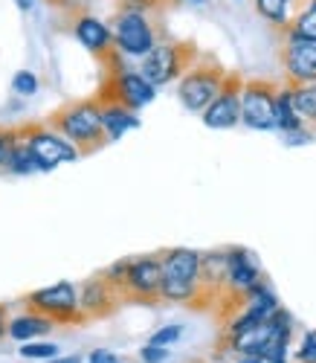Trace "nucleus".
<instances>
[{
    "label": "nucleus",
    "mask_w": 316,
    "mask_h": 363,
    "mask_svg": "<svg viewBox=\"0 0 316 363\" xmlns=\"http://www.w3.org/2000/svg\"><path fill=\"white\" fill-rule=\"evenodd\" d=\"M293 90V105L302 123L316 131V84H290Z\"/></svg>",
    "instance_id": "nucleus-21"
},
{
    "label": "nucleus",
    "mask_w": 316,
    "mask_h": 363,
    "mask_svg": "<svg viewBox=\"0 0 316 363\" xmlns=\"http://www.w3.org/2000/svg\"><path fill=\"white\" fill-rule=\"evenodd\" d=\"M235 4H238V0H235Z\"/></svg>",
    "instance_id": "nucleus-37"
},
{
    "label": "nucleus",
    "mask_w": 316,
    "mask_h": 363,
    "mask_svg": "<svg viewBox=\"0 0 316 363\" xmlns=\"http://www.w3.org/2000/svg\"><path fill=\"white\" fill-rule=\"evenodd\" d=\"M122 58H125V55H122L119 50H113V52L105 58V62H102L105 79H102V84H99L96 99H99V102H119V105L131 108V111H140V108H145V105L154 102L157 87H154L140 70L125 67Z\"/></svg>",
    "instance_id": "nucleus-3"
},
{
    "label": "nucleus",
    "mask_w": 316,
    "mask_h": 363,
    "mask_svg": "<svg viewBox=\"0 0 316 363\" xmlns=\"http://www.w3.org/2000/svg\"><path fill=\"white\" fill-rule=\"evenodd\" d=\"M50 363H81V357H79V354H67V357H55V360H50Z\"/></svg>",
    "instance_id": "nucleus-35"
},
{
    "label": "nucleus",
    "mask_w": 316,
    "mask_h": 363,
    "mask_svg": "<svg viewBox=\"0 0 316 363\" xmlns=\"http://www.w3.org/2000/svg\"><path fill=\"white\" fill-rule=\"evenodd\" d=\"M160 288H163V256L148 253L131 259L128 279H125V302H142V306L163 302Z\"/></svg>",
    "instance_id": "nucleus-10"
},
{
    "label": "nucleus",
    "mask_w": 316,
    "mask_h": 363,
    "mask_svg": "<svg viewBox=\"0 0 316 363\" xmlns=\"http://www.w3.org/2000/svg\"><path fill=\"white\" fill-rule=\"evenodd\" d=\"M163 288L160 299L163 302H186V306H198L203 282H201V267H203V253L192 247H171L163 250Z\"/></svg>",
    "instance_id": "nucleus-2"
},
{
    "label": "nucleus",
    "mask_w": 316,
    "mask_h": 363,
    "mask_svg": "<svg viewBox=\"0 0 316 363\" xmlns=\"http://www.w3.org/2000/svg\"><path fill=\"white\" fill-rule=\"evenodd\" d=\"M241 90H244V76L241 73H230L220 94L215 96V102L201 113L203 125L212 131H230L241 123Z\"/></svg>",
    "instance_id": "nucleus-12"
},
{
    "label": "nucleus",
    "mask_w": 316,
    "mask_h": 363,
    "mask_svg": "<svg viewBox=\"0 0 316 363\" xmlns=\"http://www.w3.org/2000/svg\"><path fill=\"white\" fill-rule=\"evenodd\" d=\"M21 131L29 140V148H33L38 160V172H52L61 163H76L81 157V151L64 134H58L50 123H23Z\"/></svg>",
    "instance_id": "nucleus-7"
},
{
    "label": "nucleus",
    "mask_w": 316,
    "mask_h": 363,
    "mask_svg": "<svg viewBox=\"0 0 316 363\" xmlns=\"http://www.w3.org/2000/svg\"><path fill=\"white\" fill-rule=\"evenodd\" d=\"M87 363H125V360L116 357V354L108 352V349H93V352L87 354Z\"/></svg>",
    "instance_id": "nucleus-31"
},
{
    "label": "nucleus",
    "mask_w": 316,
    "mask_h": 363,
    "mask_svg": "<svg viewBox=\"0 0 316 363\" xmlns=\"http://www.w3.org/2000/svg\"><path fill=\"white\" fill-rule=\"evenodd\" d=\"M55 328V323L38 311L29 308L26 314H18L9 320V337L18 340V343H29V340H41L44 335H50V331Z\"/></svg>",
    "instance_id": "nucleus-17"
},
{
    "label": "nucleus",
    "mask_w": 316,
    "mask_h": 363,
    "mask_svg": "<svg viewBox=\"0 0 316 363\" xmlns=\"http://www.w3.org/2000/svg\"><path fill=\"white\" fill-rule=\"evenodd\" d=\"M113 44L125 58H145L166 35V29L160 26V15H145V12H125L116 9L113 21Z\"/></svg>",
    "instance_id": "nucleus-5"
},
{
    "label": "nucleus",
    "mask_w": 316,
    "mask_h": 363,
    "mask_svg": "<svg viewBox=\"0 0 316 363\" xmlns=\"http://www.w3.org/2000/svg\"><path fill=\"white\" fill-rule=\"evenodd\" d=\"M296 363H316V331H305L296 352Z\"/></svg>",
    "instance_id": "nucleus-26"
},
{
    "label": "nucleus",
    "mask_w": 316,
    "mask_h": 363,
    "mask_svg": "<svg viewBox=\"0 0 316 363\" xmlns=\"http://www.w3.org/2000/svg\"><path fill=\"white\" fill-rule=\"evenodd\" d=\"M9 145H12V125H0V172H6Z\"/></svg>",
    "instance_id": "nucleus-29"
},
{
    "label": "nucleus",
    "mask_w": 316,
    "mask_h": 363,
    "mask_svg": "<svg viewBox=\"0 0 316 363\" xmlns=\"http://www.w3.org/2000/svg\"><path fill=\"white\" fill-rule=\"evenodd\" d=\"M18 354L23 360H35V363H50L58 357V346L55 343H47V340H29V343H21Z\"/></svg>",
    "instance_id": "nucleus-22"
},
{
    "label": "nucleus",
    "mask_w": 316,
    "mask_h": 363,
    "mask_svg": "<svg viewBox=\"0 0 316 363\" xmlns=\"http://www.w3.org/2000/svg\"><path fill=\"white\" fill-rule=\"evenodd\" d=\"M235 363H264V357H259V354H241Z\"/></svg>",
    "instance_id": "nucleus-33"
},
{
    "label": "nucleus",
    "mask_w": 316,
    "mask_h": 363,
    "mask_svg": "<svg viewBox=\"0 0 316 363\" xmlns=\"http://www.w3.org/2000/svg\"><path fill=\"white\" fill-rule=\"evenodd\" d=\"M99 105H102L105 134H108L111 143H116V140H122L128 131L140 128V116H137V111L125 108V105H119V102H99Z\"/></svg>",
    "instance_id": "nucleus-16"
},
{
    "label": "nucleus",
    "mask_w": 316,
    "mask_h": 363,
    "mask_svg": "<svg viewBox=\"0 0 316 363\" xmlns=\"http://www.w3.org/2000/svg\"><path fill=\"white\" fill-rule=\"evenodd\" d=\"M0 337H9V320H6V306H0Z\"/></svg>",
    "instance_id": "nucleus-32"
},
{
    "label": "nucleus",
    "mask_w": 316,
    "mask_h": 363,
    "mask_svg": "<svg viewBox=\"0 0 316 363\" xmlns=\"http://www.w3.org/2000/svg\"><path fill=\"white\" fill-rule=\"evenodd\" d=\"M227 76H230V70L220 65L215 55L201 52L198 62L188 67L180 76V82H177V99H180V105L188 113H203L215 102V96L220 94V87H224Z\"/></svg>",
    "instance_id": "nucleus-4"
},
{
    "label": "nucleus",
    "mask_w": 316,
    "mask_h": 363,
    "mask_svg": "<svg viewBox=\"0 0 316 363\" xmlns=\"http://www.w3.org/2000/svg\"><path fill=\"white\" fill-rule=\"evenodd\" d=\"M180 337H183V325H177V323H174V325H163V328H157L154 335L148 337V343H154V346H166V349H169V346H174Z\"/></svg>",
    "instance_id": "nucleus-25"
},
{
    "label": "nucleus",
    "mask_w": 316,
    "mask_h": 363,
    "mask_svg": "<svg viewBox=\"0 0 316 363\" xmlns=\"http://www.w3.org/2000/svg\"><path fill=\"white\" fill-rule=\"evenodd\" d=\"M79 306H81V314L84 320H93V317H108L113 314L119 306H122V296L119 291L105 279V274H96L79 285Z\"/></svg>",
    "instance_id": "nucleus-14"
},
{
    "label": "nucleus",
    "mask_w": 316,
    "mask_h": 363,
    "mask_svg": "<svg viewBox=\"0 0 316 363\" xmlns=\"http://www.w3.org/2000/svg\"><path fill=\"white\" fill-rule=\"evenodd\" d=\"M305 6V0H252V9L261 21H267L273 29L284 33L296 18V12Z\"/></svg>",
    "instance_id": "nucleus-15"
},
{
    "label": "nucleus",
    "mask_w": 316,
    "mask_h": 363,
    "mask_svg": "<svg viewBox=\"0 0 316 363\" xmlns=\"http://www.w3.org/2000/svg\"><path fill=\"white\" fill-rule=\"evenodd\" d=\"M296 128H305V123H302V116L296 113L290 84L281 82L278 84V94H276V131L278 134H288V131H296Z\"/></svg>",
    "instance_id": "nucleus-19"
},
{
    "label": "nucleus",
    "mask_w": 316,
    "mask_h": 363,
    "mask_svg": "<svg viewBox=\"0 0 316 363\" xmlns=\"http://www.w3.org/2000/svg\"><path fill=\"white\" fill-rule=\"evenodd\" d=\"M12 90L18 96H35L38 94V76L33 70H18L12 79Z\"/></svg>",
    "instance_id": "nucleus-24"
},
{
    "label": "nucleus",
    "mask_w": 316,
    "mask_h": 363,
    "mask_svg": "<svg viewBox=\"0 0 316 363\" xmlns=\"http://www.w3.org/2000/svg\"><path fill=\"white\" fill-rule=\"evenodd\" d=\"M125 12H145V15H163V9L177 6L180 0H116Z\"/></svg>",
    "instance_id": "nucleus-23"
},
{
    "label": "nucleus",
    "mask_w": 316,
    "mask_h": 363,
    "mask_svg": "<svg viewBox=\"0 0 316 363\" xmlns=\"http://www.w3.org/2000/svg\"><path fill=\"white\" fill-rule=\"evenodd\" d=\"M278 62L288 84H316V41L281 38Z\"/></svg>",
    "instance_id": "nucleus-11"
},
{
    "label": "nucleus",
    "mask_w": 316,
    "mask_h": 363,
    "mask_svg": "<svg viewBox=\"0 0 316 363\" xmlns=\"http://www.w3.org/2000/svg\"><path fill=\"white\" fill-rule=\"evenodd\" d=\"M201 58V50L195 41H177V38H163L145 58H140V73L154 84L166 87L171 82H180V76Z\"/></svg>",
    "instance_id": "nucleus-6"
},
{
    "label": "nucleus",
    "mask_w": 316,
    "mask_h": 363,
    "mask_svg": "<svg viewBox=\"0 0 316 363\" xmlns=\"http://www.w3.org/2000/svg\"><path fill=\"white\" fill-rule=\"evenodd\" d=\"M26 306L50 317L55 325H76V323H84V314H81V306H79V285L61 279L50 288H38L26 296Z\"/></svg>",
    "instance_id": "nucleus-8"
},
{
    "label": "nucleus",
    "mask_w": 316,
    "mask_h": 363,
    "mask_svg": "<svg viewBox=\"0 0 316 363\" xmlns=\"http://www.w3.org/2000/svg\"><path fill=\"white\" fill-rule=\"evenodd\" d=\"M180 4H192V6H203L206 0H180Z\"/></svg>",
    "instance_id": "nucleus-36"
},
{
    "label": "nucleus",
    "mask_w": 316,
    "mask_h": 363,
    "mask_svg": "<svg viewBox=\"0 0 316 363\" xmlns=\"http://www.w3.org/2000/svg\"><path fill=\"white\" fill-rule=\"evenodd\" d=\"M15 6H18L21 12H29V9L35 6V0H15Z\"/></svg>",
    "instance_id": "nucleus-34"
},
{
    "label": "nucleus",
    "mask_w": 316,
    "mask_h": 363,
    "mask_svg": "<svg viewBox=\"0 0 316 363\" xmlns=\"http://www.w3.org/2000/svg\"><path fill=\"white\" fill-rule=\"evenodd\" d=\"M44 4H47L50 9L64 12V15H70V12H76V9H87V0H44Z\"/></svg>",
    "instance_id": "nucleus-30"
},
{
    "label": "nucleus",
    "mask_w": 316,
    "mask_h": 363,
    "mask_svg": "<svg viewBox=\"0 0 316 363\" xmlns=\"http://www.w3.org/2000/svg\"><path fill=\"white\" fill-rule=\"evenodd\" d=\"M47 123L64 134L79 151L81 157L96 155L99 148H105L111 140L105 134V123H102V105L99 99H76V102H64L61 108H55L50 113Z\"/></svg>",
    "instance_id": "nucleus-1"
},
{
    "label": "nucleus",
    "mask_w": 316,
    "mask_h": 363,
    "mask_svg": "<svg viewBox=\"0 0 316 363\" xmlns=\"http://www.w3.org/2000/svg\"><path fill=\"white\" fill-rule=\"evenodd\" d=\"M140 360H142V363H166V360H169V349H166V346L145 343V346L140 349Z\"/></svg>",
    "instance_id": "nucleus-28"
},
{
    "label": "nucleus",
    "mask_w": 316,
    "mask_h": 363,
    "mask_svg": "<svg viewBox=\"0 0 316 363\" xmlns=\"http://www.w3.org/2000/svg\"><path fill=\"white\" fill-rule=\"evenodd\" d=\"M6 172L26 177V174H35L38 172V160L29 148V140L23 137L21 125H12V145H9V157H6Z\"/></svg>",
    "instance_id": "nucleus-18"
},
{
    "label": "nucleus",
    "mask_w": 316,
    "mask_h": 363,
    "mask_svg": "<svg viewBox=\"0 0 316 363\" xmlns=\"http://www.w3.org/2000/svg\"><path fill=\"white\" fill-rule=\"evenodd\" d=\"M276 94L278 84L270 79H244L241 123L252 131H276Z\"/></svg>",
    "instance_id": "nucleus-9"
},
{
    "label": "nucleus",
    "mask_w": 316,
    "mask_h": 363,
    "mask_svg": "<svg viewBox=\"0 0 316 363\" xmlns=\"http://www.w3.org/2000/svg\"><path fill=\"white\" fill-rule=\"evenodd\" d=\"M67 21H70V29H73L76 41H79L90 55H96L99 62H105V58L116 50V44H113V29H111L105 21H99L90 9H76V12L67 15Z\"/></svg>",
    "instance_id": "nucleus-13"
},
{
    "label": "nucleus",
    "mask_w": 316,
    "mask_h": 363,
    "mask_svg": "<svg viewBox=\"0 0 316 363\" xmlns=\"http://www.w3.org/2000/svg\"><path fill=\"white\" fill-rule=\"evenodd\" d=\"M316 140V131L313 128H296V131H288V134H281V143L284 145H290V148H299V145H307Z\"/></svg>",
    "instance_id": "nucleus-27"
},
{
    "label": "nucleus",
    "mask_w": 316,
    "mask_h": 363,
    "mask_svg": "<svg viewBox=\"0 0 316 363\" xmlns=\"http://www.w3.org/2000/svg\"><path fill=\"white\" fill-rule=\"evenodd\" d=\"M305 38V41H316V0H305V6L296 12V18L290 21V26L281 33V38Z\"/></svg>",
    "instance_id": "nucleus-20"
}]
</instances>
